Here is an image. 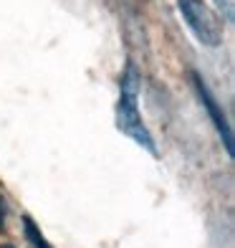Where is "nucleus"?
<instances>
[{"label": "nucleus", "mask_w": 235, "mask_h": 248, "mask_svg": "<svg viewBox=\"0 0 235 248\" xmlns=\"http://www.w3.org/2000/svg\"><path fill=\"white\" fill-rule=\"evenodd\" d=\"M139 71H137V63L127 61L124 66V74L119 78V101H117V127L121 134H127L129 140H134L144 147L152 157H160L157 152V144L152 132L147 129V124L142 119V111H139Z\"/></svg>", "instance_id": "nucleus-1"}, {"label": "nucleus", "mask_w": 235, "mask_h": 248, "mask_svg": "<svg viewBox=\"0 0 235 248\" xmlns=\"http://www.w3.org/2000/svg\"><path fill=\"white\" fill-rule=\"evenodd\" d=\"M177 10H180L182 20L192 36L207 48H215L222 43V26L215 18V13L203 3V0H177Z\"/></svg>", "instance_id": "nucleus-2"}, {"label": "nucleus", "mask_w": 235, "mask_h": 248, "mask_svg": "<svg viewBox=\"0 0 235 248\" xmlns=\"http://www.w3.org/2000/svg\"><path fill=\"white\" fill-rule=\"evenodd\" d=\"M190 78H192V86H195V92H197L200 101H203V107H205V111H207L210 122L215 124L220 140H222V144H225L228 157H233V129H230V124H228V117H225V111H222L220 101L215 99V94L210 92L207 81H205V78L200 76L197 71H190Z\"/></svg>", "instance_id": "nucleus-3"}, {"label": "nucleus", "mask_w": 235, "mask_h": 248, "mask_svg": "<svg viewBox=\"0 0 235 248\" xmlns=\"http://www.w3.org/2000/svg\"><path fill=\"white\" fill-rule=\"evenodd\" d=\"M23 231H26V238H28V243H30L33 248H53V246L48 243L46 235L41 233V228L33 223L30 216H23Z\"/></svg>", "instance_id": "nucleus-4"}, {"label": "nucleus", "mask_w": 235, "mask_h": 248, "mask_svg": "<svg viewBox=\"0 0 235 248\" xmlns=\"http://www.w3.org/2000/svg\"><path fill=\"white\" fill-rule=\"evenodd\" d=\"M218 8H220V13H225V20H233V3L230 0H215Z\"/></svg>", "instance_id": "nucleus-5"}, {"label": "nucleus", "mask_w": 235, "mask_h": 248, "mask_svg": "<svg viewBox=\"0 0 235 248\" xmlns=\"http://www.w3.org/2000/svg\"><path fill=\"white\" fill-rule=\"evenodd\" d=\"M5 213H8V208H5V200L0 198V231H3V225H5Z\"/></svg>", "instance_id": "nucleus-6"}, {"label": "nucleus", "mask_w": 235, "mask_h": 248, "mask_svg": "<svg viewBox=\"0 0 235 248\" xmlns=\"http://www.w3.org/2000/svg\"><path fill=\"white\" fill-rule=\"evenodd\" d=\"M0 248H13V246H0Z\"/></svg>", "instance_id": "nucleus-7"}]
</instances>
